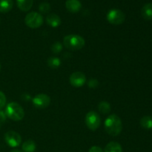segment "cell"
<instances>
[{
    "instance_id": "cell-1",
    "label": "cell",
    "mask_w": 152,
    "mask_h": 152,
    "mask_svg": "<svg viewBox=\"0 0 152 152\" xmlns=\"http://www.w3.org/2000/svg\"><path fill=\"white\" fill-rule=\"evenodd\" d=\"M105 129L107 133L113 137H116L121 133L123 130V123L121 119L116 114L109 115L105 120Z\"/></svg>"
},
{
    "instance_id": "cell-2",
    "label": "cell",
    "mask_w": 152,
    "mask_h": 152,
    "mask_svg": "<svg viewBox=\"0 0 152 152\" xmlns=\"http://www.w3.org/2000/svg\"><path fill=\"white\" fill-rule=\"evenodd\" d=\"M63 44L66 48L71 50H78L86 45L84 38L78 34H69L63 39Z\"/></svg>"
},
{
    "instance_id": "cell-3",
    "label": "cell",
    "mask_w": 152,
    "mask_h": 152,
    "mask_svg": "<svg viewBox=\"0 0 152 152\" xmlns=\"http://www.w3.org/2000/svg\"><path fill=\"white\" fill-rule=\"evenodd\" d=\"M4 113L7 117L13 121H20L25 117V111L23 108L19 103L15 102L7 104Z\"/></svg>"
},
{
    "instance_id": "cell-4",
    "label": "cell",
    "mask_w": 152,
    "mask_h": 152,
    "mask_svg": "<svg viewBox=\"0 0 152 152\" xmlns=\"http://www.w3.org/2000/svg\"><path fill=\"white\" fill-rule=\"evenodd\" d=\"M43 17L37 12H31L28 13L25 18V22L27 26L32 29H36L43 24Z\"/></svg>"
},
{
    "instance_id": "cell-5",
    "label": "cell",
    "mask_w": 152,
    "mask_h": 152,
    "mask_svg": "<svg viewBox=\"0 0 152 152\" xmlns=\"http://www.w3.org/2000/svg\"><path fill=\"white\" fill-rule=\"evenodd\" d=\"M106 19L109 23L112 25H121L126 19V15L122 10L118 9H112L108 12Z\"/></svg>"
},
{
    "instance_id": "cell-6",
    "label": "cell",
    "mask_w": 152,
    "mask_h": 152,
    "mask_svg": "<svg viewBox=\"0 0 152 152\" xmlns=\"http://www.w3.org/2000/svg\"><path fill=\"white\" fill-rule=\"evenodd\" d=\"M86 125L90 130L96 131L100 126V117L98 113L91 111L86 114L85 119Z\"/></svg>"
},
{
    "instance_id": "cell-7",
    "label": "cell",
    "mask_w": 152,
    "mask_h": 152,
    "mask_svg": "<svg viewBox=\"0 0 152 152\" xmlns=\"http://www.w3.org/2000/svg\"><path fill=\"white\" fill-rule=\"evenodd\" d=\"M4 140L10 147L16 148L20 145L22 142V137L17 132L14 131H8L4 134Z\"/></svg>"
},
{
    "instance_id": "cell-8",
    "label": "cell",
    "mask_w": 152,
    "mask_h": 152,
    "mask_svg": "<svg viewBox=\"0 0 152 152\" xmlns=\"http://www.w3.org/2000/svg\"><path fill=\"white\" fill-rule=\"evenodd\" d=\"M50 97L45 94H39L32 99V103L34 107L40 109L46 108L50 104Z\"/></svg>"
},
{
    "instance_id": "cell-9",
    "label": "cell",
    "mask_w": 152,
    "mask_h": 152,
    "mask_svg": "<svg viewBox=\"0 0 152 152\" xmlns=\"http://www.w3.org/2000/svg\"><path fill=\"white\" fill-rule=\"evenodd\" d=\"M69 82L71 86L74 87L80 88L86 84V77L83 72L76 71L70 76Z\"/></svg>"
},
{
    "instance_id": "cell-10",
    "label": "cell",
    "mask_w": 152,
    "mask_h": 152,
    "mask_svg": "<svg viewBox=\"0 0 152 152\" xmlns=\"http://www.w3.org/2000/svg\"><path fill=\"white\" fill-rule=\"evenodd\" d=\"M65 7L71 13H77L81 9L82 4L79 0H67Z\"/></svg>"
},
{
    "instance_id": "cell-11",
    "label": "cell",
    "mask_w": 152,
    "mask_h": 152,
    "mask_svg": "<svg viewBox=\"0 0 152 152\" xmlns=\"http://www.w3.org/2000/svg\"><path fill=\"white\" fill-rule=\"evenodd\" d=\"M46 22L49 26L52 28H57L61 25V19L55 13H50L46 17Z\"/></svg>"
},
{
    "instance_id": "cell-12",
    "label": "cell",
    "mask_w": 152,
    "mask_h": 152,
    "mask_svg": "<svg viewBox=\"0 0 152 152\" xmlns=\"http://www.w3.org/2000/svg\"><path fill=\"white\" fill-rule=\"evenodd\" d=\"M16 4L19 10L27 12L30 10L34 4V0H16Z\"/></svg>"
},
{
    "instance_id": "cell-13",
    "label": "cell",
    "mask_w": 152,
    "mask_h": 152,
    "mask_svg": "<svg viewBox=\"0 0 152 152\" xmlns=\"http://www.w3.org/2000/svg\"><path fill=\"white\" fill-rule=\"evenodd\" d=\"M141 14L145 20H151L152 19V4L146 3L144 4L141 10Z\"/></svg>"
},
{
    "instance_id": "cell-14",
    "label": "cell",
    "mask_w": 152,
    "mask_h": 152,
    "mask_svg": "<svg viewBox=\"0 0 152 152\" xmlns=\"http://www.w3.org/2000/svg\"><path fill=\"white\" fill-rule=\"evenodd\" d=\"M104 152H123V148L119 142L113 141L107 144Z\"/></svg>"
},
{
    "instance_id": "cell-15",
    "label": "cell",
    "mask_w": 152,
    "mask_h": 152,
    "mask_svg": "<svg viewBox=\"0 0 152 152\" xmlns=\"http://www.w3.org/2000/svg\"><path fill=\"white\" fill-rule=\"evenodd\" d=\"M13 5V0H0V12L7 13L11 10Z\"/></svg>"
},
{
    "instance_id": "cell-16",
    "label": "cell",
    "mask_w": 152,
    "mask_h": 152,
    "mask_svg": "<svg viewBox=\"0 0 152 152\" xmlns=\"http://www.w3.org/2000/svg\"><path fill=\"white\" fill-rule=\"evenodd\" d=\"M22 151L23 152H34L36 151V143L32 140H28L22 144Z\"/></svg>"
},
{
    "instance_id": "cell-17",
    "label": "cell",
    "mask_w": 152,
    "mask_h": 152,
    "mask_svg": "<svg viewBox=\"0 0 152 152\" xmlns=\"http://www.w3.org/2000/svg\"><path fill=\"white\" fill-rule=\"evenodd\" d=\"M140 123L143 129L151 130L152 129V116H145L142 117Z\"/></svg>"
},
{
    "instance_id": "cell-18",
    "label": "cell",
    "mask_w": 152,
    "mask_h": 152,
    "mask_svg": "<svg viewBox=\"0 0 152 152\" xmlns=\"http://www.w3.org/2000/svg\"><path fill=\"white\" fill-rule=\"evenodd\" d=\"M98 109H99V112H101L102 114H106L111 111V107L110 103H108L106 101H102V102H99V104L98 105Z\"/></svg>"
},
{
    "instance_id": "cell-19",
    "label": "cell",
    "mask_w": 152,
    "mask_h": 152,
    "mask_svg": "<svg viewBox=\"0 0 152 152\" xmlns=\"http://www.w3.org/2000/svg\"><path fill=\"white\" fill-rule=\"evenodd\" d=\"M48 65L53 69H56L61 65V60L58 57H50L48 59Z\"/></svg>"
},
{
    "instance_id": "cell-20",
    "label": "cell",
    "mask_w": 152,
    "mask_h": 152,
    "mask_svg": "<svg viewBox=\"0 0 152 152\" xmlns=\"http://www.w3.org/2000/svg\"><path fill=\"white\" fill-rule=\"evenodd\" d=\"M50 50L53 52V53H56V54H58V53H60L62 50V45L59 42H56L53 43V45L50 47Z\"/></svg>"
},
{
    "instance_id": "cell-21",
    "label": "cell",
    "mask_w": 152,
    "mask_h": 152,
    "mask_svg": "<svg viewBox=\"0 0 152 152\" xmlns=\"http://www.w3.org/2000/svg\"><path fill=\"white\" fill-rule=\"evenodd\" d=\"M39 10L42 13H48L50 10V5L48 2H42L39 6Z\"/></svg>"
},
{
    "instance_id": "cell-22",
    "label": "cell",
    "mask_w": 152,
    "mask_h": 152,
    "mask_svg": "<svg viewBox=\"0 0 152 152\" xmlns=\"http://www.w3.org/2000/svg\"><path fill=\"white\" fill-rule=\"evenodd\" d=\"M6 101H7V99H6V96L4 94L3 92L0 91V111L4 108L6 105Z\"/></svg>"
},
{
    "instance_id": "cell-23",
    "label": "cell",
    "mask_w": 152,
    "mask_h": 152,
    "mask_svg": "<svg viewBox=\"0 0 152 152\" xmlns=\"http://www.w3.org/2000/svg\"><path fill=\"white\" fill-rule=\"evenodd\" d=\"M88 86L90 88H96L98 86H99V82L96 79H91L88 82Z\"/></svg>"
},
{
    "instance_id": "cell-24",
    "label": "cell",
    "mask_w": 152,
    "mask_h": 152,
    "mask_svg": "<svg viewBox=\"0 0 152 152\" xmlns=\"http://www.w3.org/2000/svg\"><path fill=\"white\" fill-rule=\"evenodd\" d=\"M6 118H7V116H6L5 113L1 110L0 111V128H1L2 123L6 120Z\"/></svg>"
},
{
    "instance_id": "cell-25",
    "label": "cell",
    "mask_w": 152,
    "mask_h": 152,
    "mask_svg": "<svg viewBox=\"0 0 152 152\" xmlns=\"http://www.w3.org/2000/svg\"><path fill=\"white\" fill-rule=\"evenodd\" d=\"M88 152H104L102 151V148L99 146H92L91 148L89 149Z\"/></svg>"
},
{
    "instance_id": "cell-26",
    "label": "cell",
    "mask_w": 152,
    "mask_h": 152,
    "mask_svg": "<svg viewBox=\"0 0 152 152\" xmlns=\"http://www.w3.org/2000/svg\"><path fill=\"white\" fill-rule=\"evenodd\" d=\"M10 152H22V151H20V150H18V149H13V150H12Z\"/></svg>"
},
{
    "instance_id": "cell-27",
    "label": "cell",
    "mask_w": 152,
    "mask_h": 152,
    "mask_svg": "<svg viewBox=\"0 0 152 152\" xmlns=\"http://www.w3.org/2000/svg\"><path fill=\"white\" fill-rule=\"evenodd\" d=\"M0 70H1V65H0Z\"/></svg>"
}]
</instances>
